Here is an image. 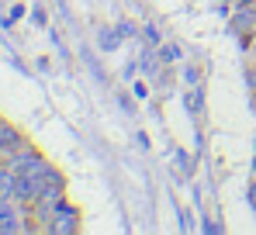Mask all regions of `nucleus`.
I'll list each match as a JSON object with an SVG mask.
<instances>
[{
  "label": "nucleus",
  "mask_w": 256,
  "mask_h": 235,
  "mask_svg": "<svg viewBox=\"0 0 256 235\" xmlns=\"http://www.w3.org/2000/svg\"><path fill=\"white\" fill-rule=\"evenodd\" d=\"M62 200H66L62 187H59V184H48V187L42 190V197L32 204V218H35L42 228H48V222H52V214L59 211V204H62Z\"/></svg>",
  "instance_id": "f257e3e1"
},
{
  "label": "nucleus",
  "mask_w": 256,
  "mask_h": 235,
  "mask_svg": "<svg viewBox=\"0 0 256 235\" xmlns=\"http://www.w3.org/2000/svg\"><path fill=\"white\" fill-rule=\"evenodd\" d=\"M45 187H48V180H45V176H38V173H18V184H14V200H18V204H24V208H32V204L42 197Z\"/></svg>",
  "instance_id": "f03ea898"
},
{
  "label": "nucleus",
  "mask_w": 256,
  "mask_h": 235,
  "mask_svg": "<svg viewBox=\"0 0 256 235\" xmlns=\"http://www.w3.org/2000/svg\"><path fill=\"white\" fill-rule=\"evenodd\" d=\"M7 166L14 170V173H38L45 176V170H48V162L38 149H32V146H24V149H18L14 156H7Z\"/></svg>",
  "instance_id": "7ed1b4c3"
},
{
  "label": "nucleus",
  "mask_w": 256,
  "mask_h": 235,
  "mask_svg": "<svg viewBox=\"0 0 256 235\" xmlns=\"http://www.w3.org/2000/svg\"><path fill=\"white\" fill-rule=\"evenodd\" d=\"M80 228V211L73 208V204H59V211L52 214V222H48V228L45 232H52V235H73Z\"/></svg>",
  "instance_id": "20e7f679"
},
{
  "label": "nucleus",
  "mask_w": 256,
  "mask_h": 235,
  "mask_svg": "<svg viewBox=\"0 0 256 235\" xmlns=\"http://www.w3.org/2000/svg\"><path fill=\"white\" fill-rule=\"evenodd\" d=\"M232 28H236L239 35L256 32V0H242V4H236V10H232Z\"/></svg>",
  "instance_id": "39448f33"
},
{
  "label": "nucleus",
  "mask_w": 256,
  "mask_h": 235,
  "mask_svg": "<svg viewBox=\"0 0 256 235\" xmlns=\"http://www.w3.org/2000/svg\"><path fill=\"white\" fill-rule=\"evenodd\" d=\"M24 135L14 128V124H0V156H14L18 149H24Z\"/></svg>",
  "instance_id": "423d86ee"
},
{
  "label": "nucleus",
  "mask_w": 256,
  "mask_h": 235,
  "mask_svg": "<svg viewBox=\"0 0 256 235\" xmlns=\"http://www.w3.org/2000/svg\"><path fill=\"white\" fill-rule=\"evenodd\" d=\"M176 59H180V45H173V42L160 45V62H176Z\"/></svg>",
  "instance_id": "0eeeda50"
},
{
  "label": "nucleus",
  "mask_w": 256,
  "mask_h": 235,
  "mask_svg": "<svg viewBox=\"0 0 256 235\" xmlns=\"http://www.w3.org/2000/svg\"><path fill=\"white\" fill-rule=\"evenodd\" d=\"M118 42H122V35H114V32H100V45L111 52V48H118Z\"/></svg>",
  "instance_id": "6e6552de"
},
{
  "label": "nucleus",
  "mask_w": 256,
  "mask_h": 235,
  "mask_svg": "<svg viewBox=\"0 0 256 235\" xmlns=\"http://www.w3.org/2000/svg\"><path fill=\"white\" fill-rule=\"evenodd\" d=\"M187 108L190 114H201V94H187Z\"/></svg>",
  "instance_id": "1a4fd4ad"
},
{
  "label": "nucleus",
  "mask_w": 256,
  "mask_h": 235,
  "mask_svg": "<svg viewBox=\"0 0 256 235\" xmlns=\"http://www.w3.org/2000/svg\"><path fill=\"white\" fill-rule=\"evenodd\" d=\"M184 80H187V83H190V86H198V70H194V66H187V70H184Z\"/></svg>",
  "instance_id": "9d476101"
},
{
  "label": "nucleus",
  "mask_w": 256,
  "mask_h": 235,
  "mask_svg": "<svg viewBox=\"0 0 256 235\" xmlns=\"http://www.w3.org/2000/svg\"><path fill=\"white\" fill-rule=\"evenodd\" d=\"M246 200H250V208H253V211H256V180H253V184H250V194H246Z\"/></svg>",
  "instance_id": "9b49d317"
},
{
  "label": "nucleus",
  "mask_w": 256,
  "mask_h": 235,
  "mask_svg": "<svg viewBox=\"0 0 256 235\" xmlns=\"http://www.w3.org/2000/svg\"><path fill=\"white\" fill-rule=\"evenodd\" d=\"M118 35H125V38H128V35H135V28H132L128 21H122V28H118Z\"/></svg>",
  "instance_id": "f8f14e48"
},
{
  "label": "nucleus",
  "mask_w": 256,
  "mask_h": 235,
  "mask_svg": "<svg viewBox=\"0 0 256 235\" xmlns=\"http://www.w3.org/2000/svg\"><path fill=\"white\" fill-rule=\"evenodd\" d=\"M253 170H256V159H253Z\"/></svg>",
  "instance_id": "ddd939ff"
}]
</instances>
